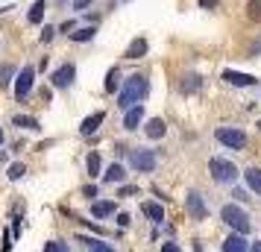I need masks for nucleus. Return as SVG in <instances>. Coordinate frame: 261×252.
<instances>
[{
  "label": "nucleus",
  "mask_w": 261,
  "mask_h": 252,
  "mask_svg": "<svg viewBox=\"0 0 261 252\" xmlns=\"http://www.w3.org/2000/svg\"><path fill=\"white\" fill-rule=\"evenodd\" d=\"M147 91H150L147 79H144L141 73H135V76H129V79H126V88H123V91H120V97H118V106L129 111L132 106H138V100H144V97H147Z\"/></svg>",
  "instance_id": "nucleus-1"
},
{
  "label": "nucleus",
  "mask_w": 261,
  "mask_h": 252,
  "mask_svg": "<svg viewBox=\"0 0 261 252\" xmlns=\"http://www.w3.org/2000/svg\"><path fill=\"white\" fill-rule=\"evenodd\" d=\"M220 217H223V223L229 229H235L238 235H247L249 229H252L249 226V214L241 208V205H232V203L223 205V208H220Z\"/></svg>",
  "instance_id": "nucleus-2"
},
{
  "label": "nucleus",
  "mask_w": 261,
  "mask_h": 252,
  "mask_svg": "<svg viewBox=\"0 0 261 252\" xmlns=\"http://www.w3.org/2000/svg\"><path fill=\"white\" fill-rule=\"evenodd\" d=\"M208 173L214 176V182H223V185H229V182L238 179V167L229 161V158H212L208 161Z\"/></svg>",
  "instance_id": "nucleus-3"
},
{
  "label": "nucleus",
  "mask_w": 261,
  "mask_h": 252,
  "mask_svg": "<svg viewBox=\"0 0 261 252\" xmlns=\"http://www.w3.org/2000/svg\"><path fill=\"white\" fill-rule=\"evenodd\" d=\"M217 141H220V144L223 147H229V150H244V147H247V135L241 132V129H229V126H220V129H217Z\"/></svg>",
  "instance_id": "nucleus-4"
},
{
  "label": "nucleus",
  "mask_w": 261,
  "mask_h": 252,
  "mask_svg": "<svg viewBox=\"0 0 261 252\" xmlns=\"http://www.w3.org/2000/svg\"><path fill=\"white\" fill-rule=\"evenodd\" d=\"M33 79H36V68H33V65H24L21 73L15 76V97H18V100H24V97L33 91Z\"/></svg>",
  "instance_id": "nucleus-5"
},
{
  "label": "nucleus",
  "mask_w": 261,
  "mask_h": 252,
  "mask_svg": "<svg viewBox=\"0 0 261 252\" xmlns=\"http://www.w3.org/2000/svg\"><path fill=\"white\" fill-rule=\"evenodd\" d=\"M129 164L141 173H153L155 170V153L153 150H132L129 153Z\"/></svg>",
  "instance_id": "nucleus-6"
},
{
  "label": "nucleus",
  "mask_w": 261,
  "mask_h": 252,
  "mask_svg": "<svg viewBox=\"0 0 261 252\" xmlns=\"http://www.w3.org/2000/svg\"><path fill=\"white\" fill-rule=\"evenodd\" d=\"M185 205H188V211H191V217H194V220H205V217H208V208H205V203H202V197L197 191L188 193Z\"/></svg>",
  "instance_id": "nucleus-7"
},
{
  "label": "nucleus",
  "mask_w": 261,
  "mask_h": 252,
  "mask_svg": "<svg viewBox=\"0 0 261 252\" xmlns=\"http://www.w3.org/2000/svg\"><path fill=\"white\" fill-rule=\"evenodd\" d=\"M73 73H76V68H73V65H62L59 71L53 73V88H71Z\"/></svg>",
  "instance_id": "nucleus-8"
},
{
  "label": "nucleus",
  "mask_w": 261,
  "mask_h": 252,
  "mask_svg": "<svg viewBox=\"0 0 261 252\" xmlns=\"http://www.w3.org/2000/svg\"><path fill=\"white\" fill-rule=\"evenodd\" d=\"M223 79L229 85H238V88H249V85L258 82L255 76H249V73H238V71H223Z\"/></svg>",
  "instance_id": "nucleus-9"
},
{
  "label": "nucleus",
  "mask_w": 261,
  "mask_h": 252,
  "mask_svg": "<svg viewBox=\"0 0 261 252\" xmlns=\"http://www.w3.org/2000/svg\"><path fill=\"white\" fill-rule=\"evenodd\" d=\"M141 120H144V106L138 103V106H132L129 111H126V118H123V129H138L141 126Z\"/></svg>",
  "instance_id": "nucleus-10"
},
{
  "label": "nucleus",
  "mask_w": 261,
  "mask_h": 252,
  "mask_svg": "<svg viewBox=\"0 0 261 252\" xmlns=\"http://www.w3.org/2000/svg\"><path fill=\"white\" fill-rule=\"evenodd\" d=\"M223 252H249V243L244 240V235H229V238L223 240Z\"/></svg>",
  "instance_id": "nucleus-11"
},
{
  "label": "nucleus",
  "mask_w": 261,
  "mask_h": 252,
  "mask_svg": "<svg viewBox=\"0 0 261 252\" xmlns=\"http://www.w3.org/2000/svg\"><path fill=\"white\" fill-rule=\"evenodd\" d=\"M103 120H106V115H103V111H94V115H88V118L83 120V126H80V132H83V135H91V132H97Z\"/></svg>",
  "instance_id": "nucleus-12"
},
{
  "label": "nucleus",
  "mask_w": 261,
  "mask_h": 252,
  "mask_svg": "<svg viewBox=\"0 0 261 252\" xmlns=\"http://www.w3.org/2000/svg\"><path fill=\"white\" fill-rule=\"evenodd\" d=\"M144 132H147V138L159 141V138H162V135L167 132V126H165V120H162V118H153L150 123H147V129H144Z\"/></svg>",
  "instance_id": "nucleus-13"
},
{
  "label": "nucleus",
  "mask_w": 261,
  "mask_h": 252,
  "mask_svg": "<svg viewBox=\"0 0 261 252\" xmlns=\"http://www.w3.org/2000/svg\"><path fill=\"white\" fill-rule=\"evenodd\" d=\"M244 179H247V188H249V191L261 197V170H258V167H249L247 173H244Z\"/></svg>",
  "instance_id": "nucleus-14"
},
{
  "label": "nucleus",
  "mask_w": 261,
  "mask_h": 252,
  "mask_svg": "<svg viewBox=\"0 0 261 252\" xmlns=\"http://www.w3.org/2000/svg\"><path fill=\"white\" fill-rule=\"evenodd\" d=\"M141 211L150 217L153 223H162V220H165V208H162L159 203H144V205H141Z\"/></svg>",
  "instance_id": "nucleus-15"
},
{
  "label": "nucleus",
  "mask_w": 261,
  "mask_h": 252,
  "mask_svg": "<svg viewBox=\"0 0 261 252\" xmlns=\"http://www.w3.org/2000/svg\"><path fill=\"white\" fill-rule=\"evenodd\" d=\"M147 47H150V44H147L144 38H135L129 47H126V53H123V56H126V59H138V56H144V53H147Z\"/></svg>",
  "instance_id": "nucleus-16"
},
{
  "label": "nucleus",
  "mask_w": 261,
  "mask_h": 252,
  "mask_svg": "<svg viewBox=\"0 0 261 252\" xmlns=\"http://www.w3.org/2000/svg\"><path fill=\"white\" fill-rule=\"evenodd\" d=\"M44 9H47V0H36V3H33V9H30V24H41Z\"/></svg>",
  "instance_id": "nucleus-17"
},
{
  "label": "nucleus",
  "mask_w": 261,
  "mask_h": 252,
  "mask_svg": "<svg viewBox=\"0 0 261 252\" xmlns=\"http://www.w3.org/2000/svg\"><path fill=\"white\" fill-rule=\"evenodd\" d=\"M12 123L18 126V129H33V132H36V129H41V123H38L36 118H27V115H18Z\"/></svg>",
  "instance_id": "nucleus-18"
},
{
  "label": "nucleus",
  "mask_w": 261,
  "mask_h": 252,
  "mask_svg": "<svg viewBox=\"0 0 261 252\" xmlns=\"http://www.w3.org/2000/svg\"><path fill=\"white\" fill-rule=\"evenodd\" d=\"M123 179H126V173H123L120 164H112V167L103 173V182H123Z\"/></svg>",
  "instance_id": "nucleus-19"
},
{
  "label": "nucleus",
  "mask_w": 261,
  "mask_h": 252,
  "mask_svg": "<svg viewBox=\"0 0 261 252\" xmlns=\"http://www.w3.org/2000/svg\"><path fill=\"white\" fill-rule=\"evenodd\" d=\"M91 214H94V217L115 214V203H94V205H91Z\"/></svg>",
  "instance_id": "nucleus-20"
},
{
  "label": "nucleus",
  "mask_w": 261,
  "mask_h": 252,
  "mask_svg": "<svg viewBox=\"0 0 261 252\" xmlns=\"http://www.w3.org/2000/svg\"><path fill=\"white\" fill-rule=\"evenodd\" d=\"M118 85H120V73H118V68H112V71L106 73V91L109 94L118 91Z\"/></svg>",
  "instance_id": "nucleus-21"
},
{
  "label": "nucleus",
  "mask_w": 261,
  "mask_h": 252,
  "mask_svg": "<svg viewBox=\"0 0 261 252\" xmlns=\"http://www.w3.org/2000/svg\"><path fill=\"white\" fill-rule=\"evenodd\" d=\"M12 76H15V65H0V88H6L12 82Z\"/></svg>",
  "instance_id": "nucleus-22"
},
{
  "label": "nucleus",
  "mask_w": 261,
  "mask_h": 252,
  "mask_svg": "<svg viewBox=\"0 0 261 252\" xmlns=\"http://www.w3.org/2000/svg\"><path fill=\"white\" fill-rule=\"evenodd\" d=\"M73 41H91L94 38V26H83V30H76V33H71Z\"/></svg>",
  "instance_id": "nucleus-23"
},
{
  "label": "nucleus",
  "mask_w": 261,
  "mask_h": 252,
  "mask_svg": "<svg viewBox=\"0 0 261 252\" xmlns=\"http://www.w3.org/2000/svg\"><path fill=\"white\" fill-rule=\"evenodd\" d=\"M197 88H200V76H194V73H188V76H185V79H182V91H197Z\"/></svg>",
  "instance_id": "nucleus-24"
},
{
  "label": "nucleus",
  "mask_w": 261,
  "mask_h": 252,
  "mask_svg": "<svg viewBox=\"0 0 261 252\" xmlns=\"http://www.w3.org/2000/svg\"><path fill=\"white\" fill-rule=\"evenodd\" d=\"M85 246H88V252H115L109 243H100V240H83Z\"/></svg>",
  "instance_id": "nucleus-25"
},
{
  "label": "nucleus",
  "mask_w": 261,
  "mask_h": 252,
  "mask_svg": "<svg viewBox=\"0 0 261 252\" xmlns=\"http://www.w3.org/2000/svg\"><path fill=\"white\" fill-rule=\"evenodd\" d=\"M247 15L252 18V21H261V0H249V6H247Z\"/></svg>",
  "instance_id": "nucleus-26"
},
{
  "label": "nucleus",
  "mask_w": 261,
  "mask_h": 252,
  "mask_svg": "<svg viewBox=\"0 0 261 252\" xmlns=\"http://www.w3.org/2000/svg\"><path fill=\"white\" fill-rule=\"evenodd\" d=\"M24 173H27L24 164H9V179H12V182H18L21 176H24Z\"/></svg>",
  "instance_id": "nucleus-27"
},
{
  "label": "nucleus",
  "mask_w": 261,
  "mask_h": 252,
  "mask_svg": "<svg viewBox=\"0 0 261 252\" xmlns=\"http://www.w3.org/2000/svg\"><path fill=\"white\" fill-rule=\"evenodd\" d=\"M88 173H91V176H97V173H100V156H97V153H91V156H88Z\"/></svg>",
  "instance_id": "nucleus-28"
},
{
  "label": "nucleus",
  "mask_w": 261,
  "mask_h": 252,
  "mask_svg": "<svg viewBox=\"0 0 261 252\" xmlns=\"http://www.w3.org/2000/svg\"><path fill=\"white\" fill-rule=\"evenodd\" d=\"M44 252H68V243H59V240H50V243H44Z\"/></svg>",
  "instance_id": "nucleus-29"
},
{
  "label": "nucleus",
  "mask_w": 261,
  "mask_h": 252,
  "mask_svg": "<svg viewBox=\"0 0 261 252\" xmlns=\"http://www.w3.org/2000/svg\"><path fill=\"white\" fill-rule=\"evenodd\" d=\"M53 36H56V26H44V33H41V41H50Z\"/></svg>",
  "instance_id": "nucleus-30"
},
{
  "label": "nucleus",
  "mask_w": 261,
  "mask_h": 252,
  "mask_svg": "<svg viewBox=\"0 0 261 252\" xmlns=\"http://www.w3.org/2000/svg\"><path fill=\"white\" fill-rule=\"evenodd\" d=\"M132 193H138V188H132V185H126V188H120V197H132Z\"/></svg>",
  "instance_id": "nucleus-31"
},
{
  "label": "nucleus",
  "mask_w": 261,
  "mask_h": 252,
  "mask_svg": "<svg viewBox=\"0 0 261 252\" xmlns=\"http://www.w3.org/2000/svg\"><path fill=\"white\" fill-rule=\"evenodd\" d=\"M200 6H202V9H214V6H217V0H200Z\"/></svg>",
  "instance_id": "nucleus-32"
},
{
  "label": "nucleus",
  "mask_w": 261,
  "mask_h": 252,
  "mask_svg": "<svg viewBox=\"0 0 261 252\" xmlns=\"http://www.w3.org/2000/svg\"><path fill=\"white\" fill-rule=\"evenodd\" d=\"M162 252H182V249H179L176 243H165V246H162Z\"/></svg>",
  "instance_id": "nucleus-33"
},
{
  "label": "nucleus",
  "mask_w": 261,
  "mask_h": 252,
  "mask_svg": "<svg viewBox=\"0 0 261 252\" xmlns=\"http://www.w3.org/2000/svg\"><path fill=\"white\" fill-rule=\"evenodd\" d=\"M88 3H91V0H73V9H85Z\"/></svg>",
  "instance_id": "nucleus-34"
},
{
  "label": "nucleus",
  "mask_w": 261,
  "mask_h": 252,
  "mask_svg": "<svg viewBox=\"0 0 261 252\" xmlns=\"http://www.w3.org/2000/svg\"><path fill=\"white\" fill-rule=\"evenodd\" d=\"M118 223L120 226H129V214H118Z\"/></svg>",
  "instance_id": "nucleus-35"
},
{
  "label": "nucleus",
  "mask_w": 261,
  "mask_h": 252,
  "mask_svg": "<svg viewBox=\"0 0 261 252\" xmlns=\"http://www.w3.org/2000/svg\"><path fill=\"white\" fill-rule=\"evenodd\" d=\"M83 193H85V197H97V188H94V185H88Z\"/></svg>",
  "instance_id": "nucleus-36"
},
{
  "label": "nucleus",
  "mask_w": 261,
  "mask_h": 252,
  "mask_svg": "<svg viewBox=\"0 0 261 252\" xmlns=\"http://www.w3.org/2000/svg\"><path fill=\"white\" fill-rule=\"evenodd\" d=\"M249 252H261V240H255V243L249 246Z\"/></svg>",
  "instance_id": "nucleus-37"
},
{
  "label": "nucleus",
  "mask_w": 261,
  "mask_h": 252,
  "mask_svg": "<svg viewBox=\"0 0 261 252\" xmlns=\"http://www.w3.org/2000/svg\"><path fill=\"white\" fill-rule=\"evenodd\" d=\"M0 144H3V132H0Z\"/></svg>",
  "instance_id": "nucleus-38"
},
{
  "label": "nucleus",
  "mask_w": 261,
  "mask_h": 252,
  "mask_svg": "<svg viewBox=\"0 0 261 252\" xmlns=\"http://www.w3.org/2000/svg\"><path fill=\"white\" fill-rule=\"evenodd\" d=\"M258 126H261V120H258Z\"/></svg>",
  "instance_id": "nucleus-39"
}]
</instances>
